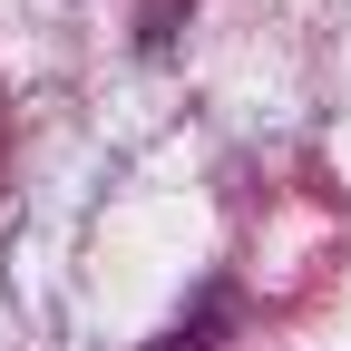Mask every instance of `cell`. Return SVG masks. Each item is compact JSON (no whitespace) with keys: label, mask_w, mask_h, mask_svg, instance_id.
Returning a JSON list of instances; mask_svg holds the SVG:
<instances>
[{"label":"cell","mask_w":351,"mask_h":351,"mask_svg":"<svg viewBox=\"0 0 351 351\" xmlns=\"http://www.w3.org/2000/svg\"><path fill=\"white\" fill-rule=\"evenodd\" d=\"M147 351H205V341H195V332H176V341H147Z\"/></svg>","instance_id":"obj_1"}]
</instances>
